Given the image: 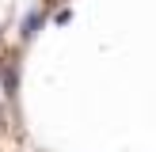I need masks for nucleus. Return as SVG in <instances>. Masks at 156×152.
Here are the masks:
<instances>
[{"label": "nucleus", "mask_w": 156, "mask_h": 152, "mask_svg": "<svg viewBox=\"0 0 156 152\" xmlns=\"http://www.w3.org/2000/svg\"><path fill=\"white\" fill-rule=\"evenodd\" d=\"M0 88H4V95H15L19 91V65H15V57L0 61Z\"/></svg>", "instance_id": "nucleus-1"}, {"label": "nucleus", "mask_w": 156, "mask_h": 152, "mask_svg": "<svg viewBox=\"0 0 156 152\" xmlns=\"http://www.w3.org/2000/svg\"><path fill=\"white\" fill-rule=\"evenodd\" d=\"M42 19H46V15L38 12V8H34V12H27V19H23V27H19V34H23V38H27V42H30V38L38 34V27H42Z\"/></svg>", "instance_id": "nucleus-2"}, {"label": "nucleus", "mask_w": 156, "mask_h": 152, "mask_svg": "<svg viewBox=\"0 0 156 152\" xmlns=\"http://www.w3.org/2000/svg\"><path fill=\"white\" fill-rule=\"evenodd\" d=\"M0 118H4V114H0Z\"/></svg>", "instance_id": "nucleus-3"}]
</instances>
